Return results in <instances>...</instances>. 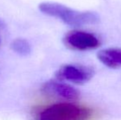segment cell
<instances>
[{"label":"cell","instance_id":"obj_7","mask_svg":"<svg viewBox=\"0 0 121 120\" xmlns=\"http://www.w3.org/2000/svg\"><path fill=\"white\" fill-rule=\"evenodd\" d=\"M10 47L13 51L22 56H27L31 52V47L29 42L25 39H16L11 43Z\"/></svg>","mask_w":121,"mask_h":120},{"label":"cell","instance_id":"obj_6","mask_svg":"<svg viewBox=\"0 0 121 120\" xmlns=\"http://www.w3.org/2000/svg\"><path fill=\"white\" fill-rule=\"evenodd\" d=\"M98 59L110 68L121 67V49L109 48L100 50L97 54Z\"/></svg>","mask_w":121,"mask_h":120},{"label":"cell","instance_id":"obj_8","mask_svg":"<svg viewBox=\"0 0 121 120\" xmlns=\"http://www.w3.org/2000/svg\"><path fill=\"white\" fill-rule=\"evenodd\" d=\"M0 25H1V22H0Z\"/></svg>","mask_w":121,"mask_h":120},{"label":"cell","instance_id":"obj_5","mask_svg":"<svg viewBox=\"0 0 121 120\" xmlns=\"http://www.w3.org/2000/svg\"><path fill=\"white\" fill-rule=\"evenodd\" d=\"M42 91L51 96H55L61 99L73 100L79 97V91L69 84L58 81H49L45 82L41 88Z\"/></svg>","mask_w":121,"mask_h":120},{"label":"cell","instance_id":"obj_2","mask_svg":"<svg viewBox=\"0 0 121 120\" xmlns=\"http://www.w3.org/2000/svg\"><path fill=\"white\" fill-rule=\"evenodd\" d=\"M92 110L87 107L72 103H58L44 109L39 114V120H88Z\"/></svg>","mask_w":121,"mask_h":120},{"label":"cell","instance_id":"obj_3","mask_svg":"<svg viewBox=\"0 0 121 120\" xmlns=\"http://www.w3.org/2000/svg\"><path fill=\"white\" fill-rule=\"evenodd\" d=\"M64 42L69 49L80 51L95 50L100 45V40L96 35L82 30H73L69 32L64 36Z\"/></svg>","mask_w":121,"mask_h":120},{"label":"cell","instance_id":"obj_1","mask_svg":"<svg viewBox=\"0 0 121 120\" xmlns=\"http://www.w3.org/2000/svg\"><path fill=\"white\" fill-rule=\"evenodd\" d=\"M39 10L44 14L56 17L64 24L73 27L97 24L100 17L93 12L77 11L71 8L54 2H43L39 4Z\"/></svg>","mask_w":121,"mask_h":120},{"label":"cell","instance_id":"obj_4","mask_svg":"<svg viewBox=\"0 0 121 120\" xmlns=\"http://www.w3.org/2000/svg\"><path fill=\"white\" fill-rule=\"evenodd\" d=\"M93 72L87 67L65 64L56 72L55 77L60 81H68L75 84H84L92 77Z\"/></svg>","mask_w":121,"mask_h":120}]
</instances>
